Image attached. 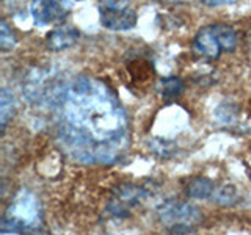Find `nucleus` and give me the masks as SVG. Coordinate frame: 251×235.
<instances>
[{"label":"nucleus","instance_id":"f257e3e1","mask_svg":"<svg viewBox=\"0 0 251 235\" xmlns=\"http://www.w3.org/2000/svg\"><path fill=\"white\" fill-rule=\"evenodd\" d=\"M57 140L71 159L112 164L129 146V118L108 86L94 77H75L55 93Z\"/></svg>","mask_w":251,"mask_h":235},{"label":"nucleus","instance_id":"f03ea898","mask_svg":"<svg viewBox=\"0 0 251 235\" xmlns=\"http://www.w3.org/2000/svg\"><path fill=\"white\" fill-rule=\"evenodd\" d=\"M39 224V206L28 188H21L5 210L2 229L5 232H30Z\"/></svg>","mask_w":251,"mask_h":235},{"label":"nucleus","instance_id":"7ed1b4c3","mask_svg":"<svg viewBox=\"0 0 251 235\" xmlns=\"http://www.w3.org/2000/svg\"><path fill=\"white\" fill-rule=\"evenodd\" d=\"M237 46V33L226 24H210L198 30L193 38V52L207 60L218 58L223 52H231Z\"/></svg>","mask_w":251,"mask_h":235},{"label":"nucleus","instance_id":"20e7f679","mask_svg":"<svg viewBox=\"0 0 251 235\" xmlns=\"http://www.w3.org/2000/svg\"><path fill=\"white\" fill-rule=\"evenodd\" d=\"M159 219L170 227H192L201 218V212L198 207L192 204L179 201V199H168L157 209Z\"/></svg>","mask_w":251,"mask_h":235},{"label":"nucleus","instance_id":"39448f33","mask_svg":"<svg viewBox=\"0 0 251 235\" xmlns=\"http://www.w3.org/2000/svg\"><path fill=\"white\" fill-rule=\"evenodd\" d=\"M99 19L102 25L108 30L124 31L135 27L137 13L126 2H100Z\"/></svg>","mask_w":251,"mask_h":235},{"label":"nucleus","instance_id":"423d86ee","mask_svg":"<svg viewBox=\"0 0 251 235\" xmlns=\"http://www.w3.org/2000/svg\"><path fill=\"white\" fill-rule=\"evenodd\" d=\"M31 18H33L35 25L46 27L61 21L66 16V6L60 2H33L30 6Z\"/></svg>","mask_w":251,"mask_h":235},{"label":"nucleus","instance_id":"0eeeda50","mask_svg":"<svg viewBox=\"0 0 251 235\" xmlns=\"http://www.w3.org/2000/svg\"><path fill=\"white\" fill-rule=\"evenodd\" d=\"M143 196H145V191L141 190V188H138L135 185H123L121 188H118V191L115 193L113 201L110 202L112 213L126 215L129 209H132L133 206H137Z\"/></svg>","mask_w":251,"mask_h":235},{"label":"nucleus","instance_id":"6e6552de","mask_svg":"<svg viewBox=\"0 0 251 235\" xmlns=\"http://www.w3.org/2000/svg\"><path fill=\"white\" fill-rule=\"evenodd\" d=\"M78 39V31L71 25H58L57 28L50 30L46 36L47 47L53 52L65 50L68 47L74 46Z\"/></svg>","mask_w":251,"mask_h":235},{"label":"nucleus","instance_id":"1a4fd4ad","mask_svg":"<svg viewBox=\"0 0 251 235\" xmlns=\"http://www.w3.org/2000/svg\"><path fill=\"white\" fill-rule=\"evenodd\" d=\"M215 193V184L207 177H195L187 185V194L193 199H207Z\"/></svg>","mask_w":251,"mask_h":235},{"label":"nucleus","instance_id":"9d476101","mask_svg":"<svg viewBox=\"0 0 251 235\" xmlns=\"http://www.w3.org/2000/svg\"><path fill=\"white\" fill-rule=\"evenodd\" d=\"M159 91L163 100L173 102L184 93V82L177 75H168L160 80Z\"/></svg>","mask_w":251,"mask_h":235},{"label":"nucleus","instance_id":"9b49d317","mask_svg":"<svg viewBox=\"0 0 251 235\" xmlns=\"http://www.w3.org/2000/svg\"><path fill=\"white\" fill-rule=\"evenodd\" d=\"M13 112H14L13 94L6 88H2V91H0V127H2V130L6 129V124L11 119Z\"/></svg>","mask_w":251,"mask_h":235},{"label":"nucleus","instance_id":"f8f14e48","mask_svg":"<svg viewBox=\"0 0 251 235\" xmlns=\"http://www.w3.org/2000/svg\"><path fill=\"white\" fill-rule=\"evenodd\" d=\"M16 46V35L14 31L10 28V25L6 24L5 19H2L0 22V49L3 52L13 49Z\"/></svg>","mask_w":251,"mask_h":235},{"label":"nucleus","instance_id":"ddd939ff","mask_svg":"<svg viewBox=\"0 0 251 235\" xmlns=\"http://www.w3.org/2000/svg\"><path fill=\"white\" fill-rule=\"evenodd\" d=\"M212 198H215V201L220 204H232L237 199V193H235L234 187H223V188H220V190H215Z\"/></svg>","mask_w":251,"mask_h":235},{"label":"nucleus","instance_id":"4468645a","mask_svg":"<svg viewBox=\"0 0 251 235\" xmlns=\"http://www.w3.org/2000/svg\"><path fill=\"white\" fill-rule=\"evenodd\" d=\"M168 235H196V232L192 231V227H175Z\"/></svg>","mask_w":251,"mask_h":235}]
</instances>
